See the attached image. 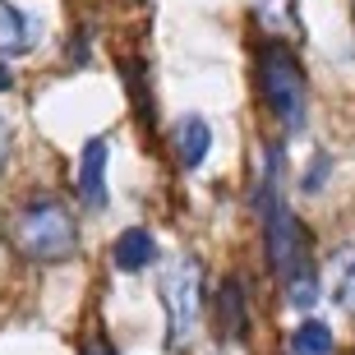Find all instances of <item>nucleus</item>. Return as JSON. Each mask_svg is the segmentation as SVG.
I'll list each match as a JSON object with an SVG mask.
<instances>
[{"label":"nucleus","instance_id":"f257e3e1","mask_svg":"<svg viewBox=\"0 0 355 355\" xmlns=\"http://www.w3.org/2000/svg\"><path fill=\"white\" fill-rule=\"evenodd\" d=\"M282 180H286V153H282V144H268L263 171H259V184H254V217H259V236H263V259L291 309H314L323 300V272H318V259H314V236L286 203V184Z\"/></svg>","mask_w":355,"mask_h":355},{"label":"nucleus","instance_id":"f03ea898","mask_svg":"<svg viewBox=\"0 0 355 355\" xmlns=\"http://www.w3.org/2000/svg\"><path fill=\"white\" fill-rule=\"evenodd\" d=\"M10 240L14 250L33 259V263H69L79 254V222H74V208L55 194H37L28 198L24 208L10 217Z\"/></svg>","mask_w":355,"mask_h":355},{"label":"nucleus","instance_id":"7ed1b4c3","mask_svg":"<svg viewBox=\"0 0 355 355\" xmlns=\"http://www.w3.org/2000/svg\"><path fill=\"white\" fill-rule=\"evenodd\" d=\"M254 83H259V102L272 111V120L286 134L304 130V106H309V88H304V65L295 46L282 37H263L254 51Z\"/></svg>","mask_w":355,"mask_h":355},{"label":"nucleus","instance_id":"20e7f679","mask_svg":"<svg viewBox=\"0 0 355 355\" xmlns=\"http://www.w3.org/2000/svg\"><path fill=\"white\" fill-rule=\"evenodd\" d=\"M157 295H162V309H166V346L180 351V346H189L198 314H203V268H198L194 254H180L162 268Z\"/></svg>","mask_w":355,"mask_h":355},{"label":"nucleus","instance_id":"39448f33","mask_svg":"<svg viewBox=\"0 0 355 355\" xmlns=\"http://www.w3.org/2000/svg\"><path fill=\"white\" fill-rule=\"evenodd\" d=\"M250 318H254V304H250V286L240 272H226L212 291V323H217V342H245L250 337Z\"/></svg>","mask_w":355,"mask_h":355},{"label":"nucleus","instance_id":"423d86ee","mask_svg":"<svg viewBox=\"0 0 355 355\" xmlns=\"http://www.w3.org/2000/svg\"><path fill=\"white\" fill-rule=\"evenodd\" d=\"M106 157H111V139L106 134H92L79 153V171H74V194L88 212H106L111 203V189H106Z\"/></svg>","mask_w":355,"mask_h":355},{"label":"nucleus","instance_id":"0eeeda50","mask_svg":"<svg viewBox=\"0 0 355 355\" xmlns=\"http://www.w3.org/2000/svg\"><path fill=\"white\" fill-rule=\"evenodd\" d=\"M171 153H175V166H180L184 175L198 171L203 162H208L212 153V125L198 111H189V116L175 120V130H171Z\"/></svg>","mask_w":355,"mask_h":355},{"label":"nucleus","instance_id":"6e6552de","mask_svg":"<svg viewBox=\"0 0 355 355\" xmlns=\"http://www.w3.org/2000/svg\"><path fill=\"white\" fill-rule=\"evenodd\" d=\"M153 263H157V240H153L148 226H125L111 240V268L116 272H144Z\"/></svg>","mask_w":355,"mask_h":355},{"label":"nucleus","instance_id":"1a4fd4ad","mask_svg":"<svg viewBox=\"0 0 355 355\" xmlns=\"http://www.w3.org/2000/svg\"><path fill=\"white\" fill-rule=\"evenodd\" d=\"M37 33L42 28L28 19L19 5H10V0H0V55H24L37 46Z\"/></svg>","mask_w":355,"mask_h":355},{"label":"nucleus","instance_id":"9d476101","mask_svg":"<svg viewBox=\"0 0 355 355\" xmlns=\"http://www.w3.org/2000/svg\"><path fill=\"white\" fill-rule=\"evenodd\" d=\"M328 286H332V300L355 314V240H346L328 254Z\"/></svg>","mask_w":355,"mask_h":355},{"label":"nucleus","instance_id":"9b49d317","mask_svg":"<svg viewBox=\"0 0 355 355\" xmlns=\"http://www.w3.org/2000/svg\"><path fill=\"white\" fill-rule=\"evenodd\" d=\"M332 351H337V337H332V328L323 318L295 323V332H291V355H332Z\"/></svg>","mask_w":355,"mask_h":355},{"label":"nucleus","instance_id":"f8f14e48","mask_svg":"<svg viewBox=\"0 0 355 355\" xmlns=\"http://www.w3.org/2000/svg\"><path fill=\"white\" fill-rule=\"evenodd\" d=\"M328 171H332V157H328V153H314V162H309L304 175H300V189H304V194H318L323 180H328Z\"/></svg>","mask_w":355,"mask_h":355},{"label":"nucleus","instance_id":"ddd939ff","mask_svg":"<svg viewBox=\"0 0 355 355\" xmlns=\"http://www.w3.org/2000/svg\"><path fill=\"white\" fill-rule=\"evenodd\" d=\"M79 355H116V346H111V337H102V332H88L79 342Z\"/></svg>","mask_w":355,"mask_h":355},{"label":"nucleus","instance_id":"4468645a","mask_svg":"<svg viewBox=\"0 0 355 355\" xmlns=\"http://www.w3.org/2000/svg\"><path fill=\"white\" fill-rule=\"evenodd\" d=\"M10 125H5V120H0V175H5V166H10Z\"/></svg>","mask_w":355,"mask_h":355},{"label":"nucleus","instance_id":"2eb2a0df","mask_svg":"<svg viewBox=\"0 0 355 355\" xmlns=\"http://www.w3.org/2000/svg\"><path fill=\"white\" fill-rule=\"evenodd\" d=\"M10 88H14V74L5 69V60H0V92H10Z\"/></svg>","mask_w":355,"mask_h":355}]
</instances>
